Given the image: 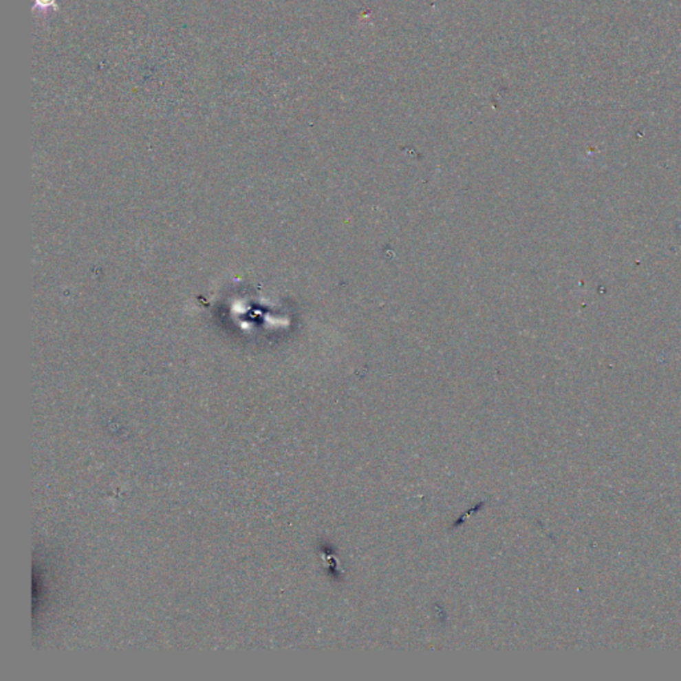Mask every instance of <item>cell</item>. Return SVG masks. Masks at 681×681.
Instances as JSON below:
<instances>
[{
    "instance_id": "1",
    "label": "cell",
    "mask_w": 681,
    "mask_h": 681,
    "mask_svg": "<svg viewBox=\"0 0 681 681\" xmlns=\"http://www.w3.org/2000/svg\"><path fill=\"white\" fill-rule=\"evenodd\" d=\"M50 8H54L55 11H58V10H59L56 0H35V4H34V7H32V10H34V11H36V10L47 11V10H50Z\"/></svg>"
}]
</instances>
